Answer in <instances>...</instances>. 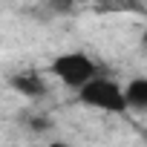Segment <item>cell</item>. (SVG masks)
<instances>
[{
  "label": "cell",
  "instance_id": "1",
  "mask_svg": "<svg viewBox=\"0 0 147 147\" xmlns=\"http://www.w3.org/2000/svg\"><path fill=\"white\" fill-rule=\"evenodd\" d=\"M78 101L84 107H92V110H101V113H113V115H124L130 107H127V95H124V87L107 75H98L90 78L81 90H78Z\"/></svg>",
  "mask_w": 147,
  "mask_h": 147
},
{
  "label": "cell",
  "instance_id": "2",
  "mask_svg": "<svg viewBox=\"0 0 147 147\" xmlns=\"http://www.w3.org/2000/svg\"><path fill=\"white\" fill-rule=\"evenodd\" d=\"M49 72H52L63 87H69V90L78 92L90 78L98 75V63H95L87 52H61V55L52 58Z\"/></svg>",
  "mask_w": 147,
  "mask_h": 147
},
{
  "label": "cell",
  "instance_id": "3",
  "mask_svg": "<svg viewBox=\"0 0 147 147\" xmlns=\"http://www.w3.org/2000/svg\"><path fill=\"white\" fill-rule=\"evenodd\" d=\"M9 87L18 95H23V98H43L49 92L46 81L38 75V72H15V75L9 78Z\"/></svg>",
  "mask_w": 147,
  "mask_h": 147
},
{
  "label": "cell",
  "instance_id": "4",
  "mask_svg": "<svg viewBox=\"0 0 147 147\" xmlns=\"http://www.w3.org/2000/svg\"><path fill=\"white\" fill-rule=\"evenodd\" d=\"M124 95H127V107H130V110L147 113V75L130 78L127 87H124Z\"/></svg>",
  "mask_w": 147,
  "mask_h": 147
},
{
  "label": "cell",
  "instance_id": "5",
  "mask_svg": "<svg viewBox=\"0 0 147 147\" xmlns=\"http://www.w3.org/2000/svg\"><path fill=\"white\" fill-rule=\"evenodd\" d=\"M32 130H49V118H43V115H38V118H32V124H29Z\"/></svg>",
  "mask_w": 147,
  "mask_h": 147
},
{
  "label": "cell",
  "instance_id": "6",
  "mask_svg": "<svg viewBox=\"0 0 147 147\" xmlns=\"http://www.w3.org/2000/svg\"><path fill=\"white\" fill-rule=\"evenodd\" d=\"M75 3V0H52V6L58 9V12H69V6Z\"/></svg>",
  "mask_w": 147,
  "mask_h": 147
},
{
  "label": "cell",
  "instance_id": "7",
  "mask_svg": "<svg viewBox=\"0 0 147 147\" xmlns=\"http://www.w3.org/2000/svg\"><path fill=\"white\" fill-rule=\"evenodd\" d=\"M141 43H144V46H147V29H144V32H141Z\"/></svg>",
  "mask_w": 147,
  "mask_h": 147
}]
</instances>
